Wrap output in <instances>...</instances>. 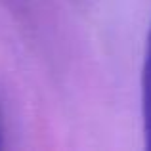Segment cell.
Wrapping results in <instances>:
<instances>
[{
    "label": "cell",
    "instance_id": "obj_1",
    "mask_svg": "<svg viewBox=\"0 0 151 151\" xmlns=\"http://www.w3.org/2000/svg\"><path fill=\"white\" fill-rule=\"evenodd\" d=\"M142 126H144L145 149L151 151V25L147 31L142 65Z\"/></svg>",
    "mask_w": 151,
    "mask_h": 151
},
{
    "label": "cell",
    "instance_id": "obj_2",
    "mask_svg": "<svg viewBox=\"0 0 151 151\" xmlns=\"http://www.w3.org/2000/svg\"><path fill=\"white\" fill-rule=\"evenodd\" d=\"M4 147V117H2V107H0V149Z\"/></svg>",
    "mask_w": 151,
    "mask_h": 151
}]
</instances>
